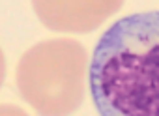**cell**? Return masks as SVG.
I'll return each mask as SVG.
<instances>
[{"label":"cell","mask_w":159,"mask_h":116,"mask_svg":"<svg viewBox=\"0 0 159 116\" xmlns=\"http://www.w3.org/2000/svg\"><path fill=\"white\" fill-rule=\"evenodd\" d=\"M88 82L99 116H159V12L114 21L94 49Z\"/></svg>","instance_id":"6da1fadb"},{"label":"cell","mask_w":159,"mask_h":116,"mask_svg":"<svg viewBox=\"0 0 159 116\" xmlns=\"http://www.w3.org/2000/svg\"><path fill=\"white\" fill-rule=\"evenodd\" d=\"M0 116H30L21 107L15 105H0Z\"/></svg>","instance_id":"277c9868"},{"label":"cell","mask_w":159,"mask_h":116,"mask_svg":"<svg viewBox=\"0 0 159 116\" xmlns=\"http://www.w3.org/2000/svg\"><path fill=\"white\" fill-rule=\"evenodd\" d=\"M88 66L86 49L77 39L39 41L17 64V90L39 116H69L84 99Z\"/></svg>","instance_id":"7a4b0ae2"},{"label":"cell","mask_w":159,"mask_h":116,"mask_svg":"<svg viewBox=\"0 0 159 116\" xmlns=\"http://www.w3.org/2000/svg\"><path fill=\"white\" fill-rule=\"evenodd\" d=\"M124 0H32L38 19L56 32L86 34L114 15Z\"/></svg>","instance_id":"3957f363"},{"label":"cell","mask_w":159,"mask_h":116,"mask_svg":"<svg viewBox=\"0 0 159 116\" xmlns=\"http://www.w3.org/2000/svg\"><path fill=\"white\" fill-rule=\"evenodd\" d=\"M4 77H6V60H4L2 51H0V86L4 82Z\"/></svg>","instance_id":"5b68a950"}]
</instances>
